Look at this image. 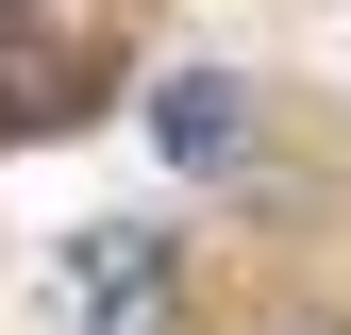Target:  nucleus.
Segmentation results:
<instances>
[{"label":"nucleus","mask_w":351,"mask_h":335,"mask_svg":"<svg viewBox=\"0 0 351 335\" xmlns=\"http://www.w3.org/2000/svg\"><path fill=\"white\" fill-rule=\"evenodd\" d=\"M51 335H167V235H151V218L67 235V268H51Z\"/></svg>","instance_id":"f257e3e1"},{"label":"nucleus","mask_w":351,"mask_h":335,"mask_svg":"<svg viewBox=\"0 0 351 335\" xmlns=\"http://www.w3.org/2000/svg\"><path fill=\"white\" fill-rule=\"evenodd\" d=\"M151 135L184 151V168H234V151H251V101H234V84H217V67H184V84H167V101H151Z\"/></svg>","instance_id":"f03ea898"}]
</instances>
